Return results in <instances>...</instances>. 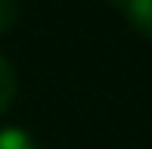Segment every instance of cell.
<instances>
[{"label": "cell", "instance_id": "cell-1", "mask_svg": "<svg viewBox=\"0 0 152 149\" xmlns=\"http://www.w3.org/2000/svg\"><path fill=\"white\" fill-rule=\"evenodd\" d=\"M127 12L130 25L137 31H143L146 37H152V0H112Z\"/></svg>", "mask_w": 152, "mask_h": 149}, {"label": "cell", "instance_id": "cell-2", "mask_svg": "<svg viewBox=\"0 0 152 149\" xmlns=\"http://www.w3.org/2000/svg\"><path fill=\"white\" fill-rule=\"evenodd\" d=\"M16 87H19L16 69H12V62L6 56H0V112H6L10 103L16 99Z\"/></svg>", "mask_w": 152, "mask_h": 149}, {"label": "cell", "instance_id": "cell-3", "mask_svg": "<svg viewBox=\"0 0 152 149\" xmlns=\"http://www.w3.org/2000/svg\"><path fill=\"white\" fill-rule=\"evenodd\" d=\"M0 149H40V146L22 127H0Z\"/></svg>", "mask_w": 152, "mask_h": 149}, {"label": "cell", "instance_id": "cell-4", "mask_svg": "<svg viewBox=\"0 0 152 149\" xmlns=\"http://www.w3.org/2000/svg\"><path fill=\"white\" fill-rule=\"evenodd\" d=\"M19 12H22V0H0V34L19 22Z\"/></svg>", "mask_w": 152, "mask_h": 149}]
</instances>
